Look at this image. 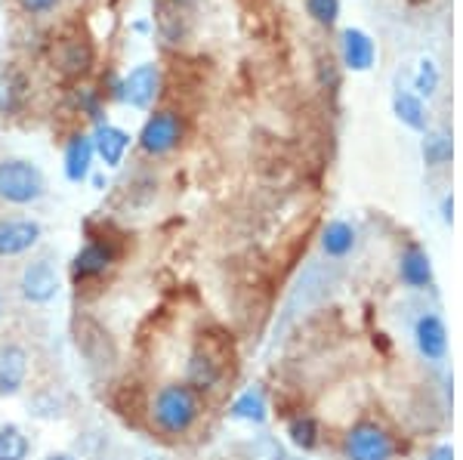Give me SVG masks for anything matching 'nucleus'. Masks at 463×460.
<instances>
[{
	"label": "nucleus",
	"mask_w": 463,
	"mask_h": 460,
	"mask_svg": "<svg viewBox=\"0 0 463 460\" xmlns=\"http://www.w3.org/2000/svg\"><path fill=\"white\" fill-rule=\"evenodd\" d=\"M111 263H115V254H111L109 244L102 241H87L84 248L74 254L71 259V276L74 278H96V276H106L111 269Z\"/></svg>",
	"instance_id": "obj_12"
},
{
	"label": "nucleus",
	"mask_w": 463,
	"mask_h": 460,
	"mask_svg": "<svg viewBox=\"0 0 463 460\" xmlns=\"http://www.w3.org/2000/svg\"><path fill=\"white\" fill-rule=\"evenodd\" d=\"M19 294L25 296L34 306H43V303L56 300L59 294V272L50 259H34L22 269L19 278Z\"/></svg>",
	"instance_id": "obj_6"
},
{
	"label": "nucleus",
	"mask_w": 463,
	"mask_h": 460,
	"mask_svg": "<svg viewBox=\"0 0 463 460\" xmlns=\"http://www.w3.org/2000/svg\"><path fill=\"white\" fill-rule=\"evenodd\" d=\"M22 10L32 13V16H43V13H53L59 6V0H19Z\"/></svg>",
	"instance_id": "obj_25"
},
{
	"label": "nucleus",
	"mask_w": 463,
	"mask_h": 460,
	"mask_svg": "<svg viewBox=\"0 0 463 460\" xmlns=\"http://www.w3.org/2000/svg\"><path fill=\"white\" fill-rule=\"evenodd\" d=\"M47 460H78L74 455H65V451H59V455H50Z\"/></svg>",
	"instance_id": "obj_27"
},
{
	"label": "nucleus",
	"mask_w": 463,
	"mask_h": 460,
	"mask_svg": "<svg viewBox=\"0 0 463 460\" xmlns=\"http://www.w3.org/2000/svg\"><path fill=\"white\" fill-rule=\"evenodd\" d=\"M93 152L96 158L102 161L106 167H118L124 161L127 148H130V133L115 127V124H96L93 130Z\"/></svg>",
	"instance_id": "obj_9"
},
{
	"label": "nucleus",
	"mask_w": 463,
	"mask_h": 460,
	"mask_svg": "<svg viewBox=\"0 0 463 460\" xmlns=\"http://www.w3.org/2000/svg\"><path fill=\"white\" fill-rule=\"evenodd\" d=\"M402 281L411 287H427L432 281V266H430V257L423 254L420 248H408L402 254Z\"/></svg>",
	"instance_id": "obj_15"
},
{
	"label": "nucleus",
	"mask_w": 463,
	"mask_h": 460,
	"mask_svg": "<svg viewBox=\"0 0 463 460\" xmlns=\"http://www.w3.org/2000/svg\"><path fill=\"white\" fill-rule=\"evenodd\" d=\"M115 96L130 108H139V111L152 108L155 99L161 96V69L155 62H143V65H137V69H130L124 74L121 84H118Z\"/></svg>",
	"instance_id": "obj_3"
},
{
	"label": "nucleus",
	"mask_w": 463,
	"mask_h": 460,
	"mask_svg": "<svg viewBox=\"0 0 463 460\" xmlns=\"http://www.w3.org/2000/svg\"><path fill=\"white\" fill-rule=\"evenodd\" d=\"M152 418L164 433L183 436L198 420V399L189 383H167L158 390L152 405Z\"/></svg>",
	"instance_id": "obj_1"
},
{
	"label": "nucleus",
	"mask_w": 463,
	"mask_h": 460,
	"mask_svg": "<svg viewBox=\"0 0 463 460\" xmlns=\"http://www.w3.org/2000/svg\"><path fill=\"white\" fill-rule=\"evenodd\" d=\"M423 158H427V164H432V167L445 164V161L451 158V139H448L445 133L423 139Z\"/></svg>",
	"instance_id": "obj_20"
},
{
	"label": "nucleus",
	"mask_w": 463,
	"mask_h": 460,
	"mask_svg": "<svg viewBox=\"0 0 463 460\" xmlns=\"http://www.w3.org/2000/svg\"><path fill=\"white\" fill-rule=\"evenodd\" d=\"M395 445L377 424H355L346 436L349 460H392Z\"/></svg>",
	"instance_id": "obj_5"
},
{
	"label": "nucleus",
	"mask_w": 463,
	"mask_h": 460,
	"mask_svg": "<svg viewBox=\"0 0 463 460\" xmlns=\"http://www.w3.org/2000/svg\"><path fill=\"white\" fill-rule=\"evenodd\" d=\"M192 383L201 387V390H207V387H213V383H216V371L211 368V361L201 359V355H195V359H192V365H189V387H192Z\"/></svg>",
	"instance_id": "obj_23"
},
{
	"label": "nucleus",
	"mask_w": 463,
	"mask_h": 460,
	"mask_svg": "<svg viewBox=\"0 0 463 460\" xmlns=\"http://www.w3.org/2000/svg\"><path fill=\"white\" fill-rule=\"evenodd\" d=\"M414 337H417V350L427 355L430 361L445 359V352H448V333H445L442 318L423 315L420 322H417V328H414Z\"/></svg>",
	"instance_id": "obj_13"
},
{
	"label": "nucleus",
	"mask_w": 463,
	"mask_h": 460,
	"mask_svg": "<svg viewBox=\"0 0 463 460\" xmlns=\"http://www.w3.org/2000/svg\"><path fill=\"white\" fill-rule=\"evenodd\" d=\"M432 460H454V451L448 448V445H442V448L432 451Z\"/></svg>",
	"instance_id": "obj_26"
},
{
	"label": "nucleus",
	"mask_w": 463,
	"mask_h": 460,
	"mask_svg": "<svg viewBox=\"0 0 463 460\" xmlns=\"http://www.w3.org/2000/svg\"><path fill=\"white\" fill-rule=\"evenodd\" d=\"M232 418L235 420H248V424H263L266 420V402L260 392H244V396L235 399V405H232Z\"/></svg>",
	"instance_id": "obj_18"
},
{
	"label": "nucleus",
	"mask_w": 463,
	"mask_h": 460,
	"mask_svg": "<svg viewBox=\"0 0 463 460\" xmlns=\"http://www.w3.org/2000/svg\"><path fill=\"white\" fill-rule=\"evenodd\" d=\"M0 315H4V296H0Z\"/></svg>",
	"instance_id": "obj_28"
},
{
	"label": "nucleus",
	"mask_w": 463,
	"mask_h": 460,
	"mask_svg": "<svg viewBox=\"0 0 463 460\" xmlns=\"http://www.w3.org/2000/svg\"><path fill=\"white\" fill-rule=\"evenodd\" d=\"M179 139H183V121H179L176 111H155L139 130V148L152 158L174 152Z\"/></svg>",
	"instance_id": "obj_4"
},
{
	"label": "nucleus",
	"mask_w": 463,
	"mask_h": 460,
	"mask_svg": "<svg viewBox=\"0 0 463 460\" xmlns=\"http://www.w3.org/2000/svg\"><path fill=\"white\" fill-rule=\"evenodd\" d=\"M43 235V226L32 217H6L0 220V257L28 254Z\"/></svg>",
	"instance_id": "obj_7"
},
{
	"label": "nucleus",
	"mask_w": 463,
	"mask_h": 460,
	"mask_svg": "<svg viewBox=\"0 0 463 460\" xmlns=\"http://www.w3.org/2000/svg\"><path fill=\"white\" fill-rule=\"evenodd\" d=\"M16 106H19V80L10 78V74H0V111L10 115Z\"/></svg>",
	"instance_id": "obj_24"
},
{
	"label": "nucleus",
	"mask_w": 463,
	"mask_h": 460,
	"mask_svg": "<svg viewBox=\"0 0 463 460\" xmlns=\"http://www.w3.org/2000/svg\"><path fill=\"white\" fill-rule=\"evenodd\" d=\"M439 87V69L432 59H423L420 65H417V74H414V90L417 96H432Z\"/></svg>",
	"instance_id": "obj_21"
},
{
	"label": "nucleus",
	"mask_w": 463,
	"mask_h": 460,
	"mask_svg": "<svg viewBox=\"0 0 463 460\" xmlns=\"http://www.w3.org/2000/svg\"><path fill=\"white\" fill-rule=\"evenodd\" d=\"M306 10L318 25H334L340 16V0H306Z\"/></svg>",
	"instance_id": "obj_22"
},
{
	"label": "nucleus",
	"mask_w": 463,
	"mask_h": 460,
	"mask_svg": "<svg viewBox=\"0 0 463 460\" xmlns=\"http://www.w3.org/2000/svg\"><path fill=\"white\" fill-rule=\"evenodd\" d=\"M28 374V352L19 343L0 346V396H16Z\"/></svg>",
	"instance_id": "obj_10"
},
{
	"label": "nucleus",
	"mask_w": 463,
	"mask_h": 460,
	"mask_svg": "<svg viewBox=\"0 0 463 460\" xmlns=\"http://www.w3.org/2000/svg\"><path fill=\"white\" fill-rule=\"evenodd\" d=\"M32 451V442L16 424L0 427V460H25Z\"/></svg>",
	"instance_id": "obj_17"
},
{
	"label": "nucleus",
	"mask_w": 463,
	"mask_h": 460,
	"mask_svg": "<svg viewBox=\"0 0 463 460\" xmlns=\"http://www.w3.org/2000/svg\"><path fill=\"white\" fill-rule=\"evenodd\" d=\"M288 436H290V442H294L297 448L309 451V448H316V445H318V424L312 418H297L294 424H290Z\"/></svg>",
	"instance_id": "obj_19"
},
{
	"label": "nucleus",
	"mask_w": 463,
	"mask_h": 460,
	"mask_svg": "<svg viewBox=\"0 0 463 460\" xmlns=\"http://www.w3.org/2000/svg\"><path fill=\"white\" fill-rule=\"evenodd\" d=\"M93 158H96L93 139H90L87 133H74L69 143H65V155H62L65 180H69V183H84L87 176L93 174Z\"/></svg>",
	"instance_id": "obj_11"
},
{
	"label": "nucleus",
	"mask_w": 463,
	"mask_h": 460,
	"mask_svg": "<svg viewBox=\"0 0 463 460\" xmlns=\"http://www.w3.org/2000/svg\"><path fill=\"white\" fill-rule=\"evenodd\" d=\"M353 248H355V229L343 220L327 222L325 232H321V250L327 257H346Z\"/></svg>",
	"instance_id": "obj_14"
},
{
	"label": "nucleus",
	"mask_w": 463,
	"mask_h": 460,
	"mask_svg": "<svg viewBox=\"0 0 463 460\" xmlns=\"http://www.w3.org/2000/svg\"><path fill=\"white\" fill-rule=\"evenodd\" d=\"M392 108L399 115V121L405 124L411 130H427V108H423L420 96L417 93H408V90H399L392 96Z\"/></svg>",
	"instance_id": "obj_16"
},
{
	"label": "nucleus",
	"mask_w": 463,
	"mask_h": 460,
	"mask_svg": "<svg viewBox=\"0 0 463 460\" xmlns=\"http://www.w3.org/2000/svg\"><path fill=\"white\" fill-rule=\"evenodd\" d=\"M340 53H343V65H346L349 71H368L377 59V47L368 32H362V28H346L340 37Z\"/></svg>",
	"instance_id": "obj_8"
},
{
	"label": "nucleus",
	"mask_w": 463,
	"mask_h": 460,
	"mask_svg": "<svg viewBox=\"0 0 463 460\" xmlns=\"http://www.w3.org/2000/svg\"><path fill=\"white\" fill-rule=\"evenodd\" d=\"M43 192H47V180L37 164L25 158L0 161V202L25 207L41 202Z\"/></svg>",
	"instance_id": "obj_2"
}]
</instances>
